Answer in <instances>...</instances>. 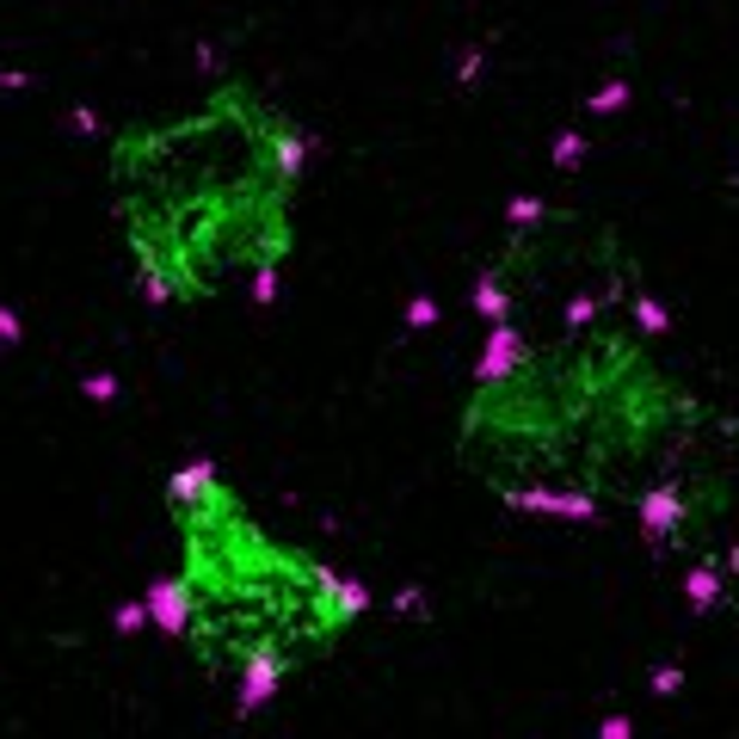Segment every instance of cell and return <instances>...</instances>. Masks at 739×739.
Returning <instances> with one entry per match:
<instances>
[{
    "mask_svg": "<svg viewBox=\"0 0 739 739\" xmlns=\"http://www.w3.org/2000/svg\"><path fill=\"white\" fill-rule=\"evenodd\" d=\"M660 339L666 315H617L580 333H487L456 407L462 475L493 505L542 524L641 518L727 425Z\"/></svg>",
    "mask_w": 739,
    "mask_h": 739,
    "instance_id": "1",
    "label": "cell"
},
{
    "mask_svg": "<svg viewBox=\"0 0 739 739\" xmlns=\"http://www.w3.org/2000/svg\"><path fill=\"white\" fill-rule=\"evenodd\" d=\"M475 315L487 333H580L617 315H660V303L604 216L524 204L475 277Z\"/></svg>",
    "mask_w": 739,
    "mask_h": 739,
    "instance_id": "4",
    "label": "cell"
},
{
    "mask_svg": "<svg viewBox=\"0 0 739 739\" xmlns=\"http://www.w3.org/2000/svg\"><path fill=\"white\" fill-rule=\"evenodd\" d=\"M106 210L148 308L272 296L303 247L315 136L253 75H210L185 106L106 136Z\"/></svg>",
    "mask_w": 739,
    "mask_h": 739,
    "instance_id": "2",
    "label": "cell"
},
{
    "mask_svg": "<svg viewBox=\"0 0 739 739\" xmlns=\"http://www.w3.org/2000/svg\"><path fill=\"white\" fill-rule=\"evenodd\" d=\"M173 561L155 585V629L235 709L284 697L339 660L370 622V585L265 512L216 469L185 462L167 481Z\"/></svg>",
    "mask_w": 739,
    "mask_h": 739,
    "instance_id": "3",
    "label": "cell"
}]
</instances>
